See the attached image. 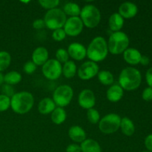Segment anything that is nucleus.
Masks as SVG:
<instances>
[{
  "instance_id": "1",
  "label": "nucleus",
  "mask_w": 152,
  "mask_h": 152,
  "mask_svg": "<svg viewBox=\"0 0 152 152\" xmlns=\"http://www.w3.org/2000/svg\"><path fill=\"white\" fill-rule=\"evenodd\" d=\"M142 76L139 70L132 67L126 68L119 76V86L126 91L136 90L140 86Z\"/></svg>"
},
{
  "instance_id": "2",
  "label": "nucleus",
  "mask_w": 152,
  "mask_h": 152,
  "mask_svg": "<svg viewBox=\"0 0 152 152\" xmlns=\"http://www.w3.org/2000/svg\"><path fill=\"white\" fill-rule=\"evenodd\" d=\"M34 96L28 91L18 92L10 98V107L18 114H25L29 112L34 106Z\"/></svg>"
},
{
  "instance_id": "3",
  "label": "nucleus",
  "mask_w": 152,
  "mask_h": 152,
  "mask_svg": "<svg viewBox=\"0 0 152 152\" xmlns=\"http://www.w3.org/2000/svg\"><path fill=\"white\" fill-rule=\"evenodd\" d=\"M108 43L102 37H96L91 40L87 48V55L90 61L101 62L108 56Z\"/></svg>"
},
{
  "instance_id": "4",
  "label": "nucleus",
  "mask_w": 152,
  "mask_h": 152,
  "mask_svg": "<svg viewBox=\"0 0 152 152\" xmlns=\"http://www.w3.org/2000/svg\"><path fill=\"white\" fill-rule=\"evenodd\" d=\"M108 51L114 55L124 53L129 48V38L126 34L122 31L114 32L110 36L108 42Z\"/></svg>"
},
{
  "instance_id": "5",
  "label": "nucleus",
  "mask_w": 152,
  "mask_h": 152,
  "mask_svg": "<svg viewBox=\"0 0 152 152\" xmlns=\"http://www.w3.org/2000/svg\"><path fill=\"white\" fill-rule=\"evenodd\" d=\"M80 19L83 25L88 28L97 26L101 20V13L99 9L93 4H86L81 9Z\"/></svg>"
},
{
  "instance_id": "6",
  "label": "nucleus",
  "mask_w": 152,
  "mask_h": 152,
  "mask_svg": "<svg viewBox=\"0 0 152 152\" xmlns=\"http://www.w3.org/2000/svg\"><path fill=\"white\" fill-rule=\"evenodd\" d=\"M66 20V15L63 10L57 7L48 10L44 17L45 26L53 31L63 28Z\"/></svg>"
},
{
  "instance_id": "7",
  "label": "nucleus",
  "mask_w": 152,
  "mask_h": 152,
  "mask_svg": "<svg viewBox=\"0 0 152 152\" xmlns=\"http://www.w3.org/2000/svg\"><path fill=\"white\" fill-rule=\"evenodd\" d=\"M121 119V117L117 114L111 113V114H107L99 120V130L105 134L115 133L120 129Z\"/></svg>"
},
{
  "instance_id": "8",
  "label": "nucleus",
  "mask_w": 152,
  "mask_h": 152,
  "mask_svg": "<svg viewBox=\"0 0 152 152\" xmlns=\"http://www.w3.org/2000/svg\"><path fill=\"white\" fill-rule=\"evenodd\" d=\"M74 96V91L71 86L62 85L55 89L53 94V100L58 107L67 106L71 102Z\"/></svg>"
},
{
  "instance_id": "9",
  "label": "nucleus",
  "mask_w": 152,
  "mask_h": 152,
  "mask_svg": "<svg viewBox=\"0 0 152 152\" xmlns=\"http://www.w3.org/2000/svg\"><path fill=\"white\" fill-rule=\"evenodd\" d=\"M42 71L46 79L49 80H56L62 74V66L56 59H48L42 68Z\"/></svg>"
},
{
  "instance_id": "10",
  "label": "nucleus",
  "mask_w": 152,
  "mask_h": 152,
  "mask_svg": "<svg viewBox=\"0 0 152 152\" xmlns=\"http://www.w3.org/2000/svg\"><path fill=\"white\" fill-rule=\"evenodd\" d=\"M99 73V66L96 62L87 61L82 64L77 71L80 79L83 80H89L96 76Z\"/></svg>"
},
{
  "instance_id": "11",
  "label": "nucleus",
  "mask_w": 152,
  "mask_h": 152,
  "mask_svg": "<svg viewBox=\"0 0 152 152\" xmlns=\"http://www.w3.org/2000/svg\"><path fill=\"white\" fill-rule=\"evenodd\" d=\"M83 25L81 19L79 16L70 17L67 19L63 29L66 35L70 37H77L81 34L83 30Z\"/></svg>"
},
{
  "instance_id": "12",
  "label": "nucleus",
  "mask_w": 152,
  "mask_h": 152,
  "mask_svg": "<svg viewBox=\"0 0 152 152\" xmlns=\"http://www.w3.org/2000/svg\"><path fill=\"white\" fill-rule=\"evenodd\" d=\"M78 102L80 106L84 109L93 108L96 104L94 93L90 89H84L79 94Z\"/></svg>"
},
{
  "instance_id": "13",
  "label": "nucleus",
  "mask_w": 152,
  "mask_h": 152,
  "mask_svg": "<svg viewBox=\"0 0 152 152\" xmlns=\"http://www.w3.org/2000/svg\"><path fill=\"white\" fill-rule=\"evenodd\" d=\"M67 51L70 57L77 61L83 60L87 55V48L79 42L71 43L68 46Z\"/></svg>"
},
{
  "instance_id": "14",
  "label": "nucleus",
  "mask_w": 152,
  "mask_h": 152,
  "mask_svg": "<svg viewBox=\"0 0 152 152\" xmlns=\"http://www.w3.org/2000/svg\"><path fill=\"white\" fill-rule=\"evenodd\" d=\"M137 6L130 1L123 2L119 7V14L123 19H132L137 14Z\"/></svg>"
},
{
  "instance_id": "15",
  "label": "nucleus",
  "mask_w": 152,
  "mask_h": 152,
  "mask_svg": "<svg viewBox=\"0 0 152 152\" xmlns=\"http://www.w3.org/2000/svg\"><path fill=\"white\" fill-rule=\"evenodd\" d=\"M31 58L32 62L37 66H42L48 60V51L45 47H38L33 51Z\"/></svg>"
},
{
  "instance_id": "16",
  "label": "nucleus",
  "mask_w": 152,
  "mask_h": 152,
  "mask_svg": "<svg viewBox=\"0 0 152 152\" xmlns=\"http://www.w3.org/2000/svg\"><path fill=\"white\" fill-rule=\"evenodd\" d=\"M141 53L137 49L129 48L123 53V58L127 63L130 65H137L140 63L141 59Z\"/></svg>"
},
{
  "instance_id": "17",
  "label": "nucleus",
  "mask_w": 152,
  "mask_h": 152,
  "mask_svg": "<svg viewBox=\"0 0 152 152\" xmlns=\"http://www.w3.org/2000/svg\"><path fill=\"white\" fill-rule=\"evenodd\" d=\"M124 91L119 85H111L106 92L107 99L111 102H117L123 98Z\"/></svg>"
},
{
  "instance_id": "18",
  "label": "nucleus",
  "mask_w": 152,
  "mask_h": 152,
  "mask_svg": "<svg viewBox=\"0 0 152 152\" xmlns=\"http://www.w3.org/2000/svg\"><path fill=\"white\" fill-rule=\"evenodd\" d=\"M68 137L74 142H83L86 140V133L80 126H73L68 130Z\"/></svg>"
},
{
  "instance_id": "19",
  "label": "nucleus",
  "mask_w": 152,
  "mask_h": 152,
  "mask_svg": "<svg viewBox=\"0 0 152 152\" xmlns=\"http://www.w3.org/2000/svg\"><path fill=\"white\" fill-rule=\"evenodd\" d=\"M56 108V105L55 102H53V99H50L49 97H46L42 99L39 102L38 105L39 112L43 115L51 114Z\"/></svg>"
},
{
  "instance_id": "20",
  "label": "nucleus",
  "mask_w": 152,
  "mask_h": 152,
  "mask_svg": "<svg viewBox=\"0 0 152 152\" xmlns=\"http://www.w3.org/2000/svg\"><path fill=\"white\" fill-rule=\"evenodd\" d=\"M124 25V19L119 14V13H114L109 17L108 25L111 31L114 32L120 31Z\"/></svg>"
},
{
  "instance_id": "21",
  "label": "nucleus",
  "mask_w": 152,
  "mask_h": 152,
  "mask_svg": "<svg viewBox=\"0 0 152 152\" xmlns=\"http://www.w3.org/2000/svg\"><path fill=\"white\" fill-rule=\"evenodd\" d=\"M82 152H102V149L96 140L93 139H86L80 145Z\"/></svg>"
},
{
  "instance_id": "22",
  "label": "nucleus",
  "mask_w": 152,
  "mask_h": 152,
  "mask_svg": "<svg viewBox=\"0 0 152 152\" xmlns=\"http://www.w3.org/2000/svg\"><path fill=\"white\" fill-rule=\"evenodd\" d=\"M120 129L122 132L125 135L128 137H130L134 134L135 132V126L134 123L131 119L129 117H123L121 119V123H120Z\"/></svg>"
},
{
  "instance_id": "23",
  "label": "nucleus",
  "mask_w": 152,
  "mask_h": 152,
  "mask_svg": "<svg viewBox=\"0 0 152 152\" xmlns=\"http://www.w3.org/2000/svg\"><path fill=\"white\" fill-rule=\"evenodd\" d=\"M67 117L66 111L63 108L56 107L51 113V121L56 125H60L65 121Z\"/></svg>"
},
{
  "instance_id": "24",
  "label": "nucleus",
  "mask_w": 152,
  "mask_h": 152,
  "mask_svg": "<svg viewBox=\"0 0 152 152\" xmlns=\"http://www.w3.org/2000/svg\"><path fill=\"white\" fill-rule=\"evenodd\" d=\"M77 72V65L74 61L68 60L64 64L62 67V74L67 79H71L76 75Z\"/></svg>"
},
{
  "instance_id": "25",
  "label": "nucleus",
  "mask_w": 152,
  "mask_h": 152,
  "mask_svg": "<svg viewBox=\"0 0 152 152\" xmlns=\"http://www.w3.org/2000/svg\"><path fill=\"white\" fill-rule=\"evenodd\" d=\"M22 78V77L20 73L16 71H12L7 73L4 76V82L5 83V84L13 86L20 83Z\"/></svg>"
},
{
  "instance_id": "26",
  "label": "nucleus",
  "mask_w": 152,
  "mask_h": 152,
  "mask_svg": "<svg viewBox=\"0 0 152 152\" xmlns=\"http://www.w3.org/2000/svg\"><path fill=\"white\" fill-rule=\"evenodd\" d=\"M63 11L65 15H68L71 17H74V16H80L81 8L79 4H76V3L68 2L66 3L64 6Z\"/></svg>"
},
{
  "instance_id": "27",
  "label": "nucleus",
  "mask_w": 152,
  "mask_h": 152,
  "mask_svg": "<svg viewBox=\"0 0 152 152\" xmlns=\"http://www.w3.org/2000/svg\"><path fill=\"white\" fill-rule=\"evenodd\" d=\"M97 77L99 81L104 86H111L114 83V76L108 71L102 70V71H99Z\"/></svg>"
},
{
  "instance_id": "28",
  "label": "nucleus",
  "mask_w": 152,
  "mask_h": 152,
  "mask_svg": "<svg viewBox=\"0 0 152 152\" xmlns=\"http://www.w3.org/2000/svg\"><path fill=\"white\" fill-rule=\"evenodd\" d=\"M11 62V56L7 51H0V72L7 69Z\"/></svg>"
},
{
  "instance_id": "29",
  "label": "nucleus",
  "mask_w": 152,
  "mask_h": 152,
  "mask_svg": "<svg viewBox=\"0 0 152 152\" xmlns=\"http://www.w3.org/2000/svg\"><path fill=\"white\" fill-rule=\"evenodd\" d=\"M87 117L88 121L92 124H96L99 122L100 119V115L97 110L94 108H91L88 109L87 111Z\"/></svg>"
},
{
  "instance_id": "30",
  "label": "nucleus",
  "mask_w": 152,
  "mask_h": 152,
  "mask_svg": "<svg viewBox=\"0 0 152 152\" xmlns=\"http://www.w3.org/2000/svg\"><path fill=\"white\" fill-rule=\"evenodd\" d=\"M39 3L43 8L49 10L56 8V7L59 4V0H40L39 1Z\"/></svg>"
},
{
  "instance_id": "31",
  "label": "nucleus",
  "mask_w": 152,
  "mask_h": 152,
  "mask_svg": "<svg viewBox=\"0 0 152 152\" xmlns=\"http://www.w3.org/2000/svg\"><path fill=\"white\" fill-rule=\"evenodd\" d=\"M68 59H69V55L66 50L63 48H59L56 50V59L58 62L65 64V62H68Z\"/></svg>"
},
{
  "instance_id": "32",
  "label": "nucleus",
  "mask_w": 152,
  "mask_h": 152,
  "mask_svg": "<svg viewBox=\"0 0 152 152\" xmlns=\"http://www.w3.org/2000/svg\"><path fill=\"white\" fill-rule=\"evenodd\" d=\"M10 107V98L0 94V112H3Z\"/></svg>"
},
{
  "instance_id": "33",
  "label": "nucleus",
  "mask_w": 152,
  "mask_h": 152,
  "mask_svg": "<svg viewBox=\"0 0 152 152\" xmlns=\"http://www.w3.org/2000/svg\"><path fill=\"white\" fill-rule=\"evenodd\" d=\"M52 37L55 41L61 42L66 37V34L63 28H59V29L54 30L52 34Z\"/></svg>"
},
{
  "instance_id": "34",
  "label": "nucleus",
  "mask_w": 152,
  "mask_h": 152,
  "mask_svg": "<svg viewBox=\"0 0 152 152\" xmlns=\"http://www.w3.org/2000/svg\"><path fill=\"white\" fill-rule=\"evenodd\" d=\"M1 91L2 93L1 94L4 95L6 96H8L10 98H11L15 94L14 88H13V86L7 84H3L1 86Z\"/></svg>"
},
{
  "instance_id": "35",
  "label": "nucleus",
  "mask_w": 152,
  "mask_h": 152,
  "mask_svg": "<svg viewBox=\"0 0 152 152\" xmlns=\"http://www.w3.org/2000/svg\"><path fill=\"white\" fill-rule=\"evenodd\" d=\"M37 65L32 62V61H28L24 65L23 69L24 71L27 74H32L34 73L37 70Z\"/></svg>"
},
{
  "instance_id": "36",
  "label": "nucleus",
  "mask_w": 152,
  "mask_h": 152,
  "mask_svg": "<svg viewBox=\"0 0 152 152\" xmlns=\"http://www.w3.org/2000/svg\"><path fill=\"white\" fill-rule=\"evenodd\" d=\"M142 99L145 101L149 102V101L152 100V88L148 87L144 89L142 94Z\"/></svg>"
},
{
  "instance_id": "37",
  "label": "nucleus",
  "mask_w": 152,
  "mask_h": 152,
  "mask_svg": "<svg viewBox=\"0 0 152 152\" xmlns=\"http://www.w3.org/2000/svg\"><path fill=\"white\" fill-rule=\"evenodd\" d=\"M33 28L34 29L37 30H39V29H42L43 28L45 27V23L44 19H36L34 22H33Z\"/></svg>"
},
{
  "instance_id": "38",
  "label": "nucleus",
  "mask_w": 152,
  "mask_h": 152,
  "mask_svg": "<svg viewBox=\"0 0 152 152\" xmlns=\"http://www.w3.org/2000/svg\"><path fill=\"white\" fill-rule=\"evenodd\" d=\"M66 152H81V148L76 143L70 144L66 148Z\"/></svg>"
},
{
  "instance_id": "39",
  "label": "nucleus",
  "mask_w": 152,
  "mask_h": 152,
  "mask_svg": "<svg viewBox=\"0 0 152 152\" xmlns=\"http://www.w3.org/2000/svg\"><path fill=\"white\" fill-rule=\"evenodd\" d=\"M145 145L148 151L152 152V134H149L145 137Z\"/></svg>"
},
{
  "instance_id": "40",
  "label": "nucleus",
  "mask_w": 152,
  "mask_h": 152,
  "mask_svg": "<svg viewBox=\"0 0 152 152\" xmlns=\"http://www.w3.org/2000/svg\"><path fill=\"white\" fill-rule=\"evenodd\" d=\"M145 79H146V82L148 86L150 88H152V68H150L147 71L146 74H145Z\"/></svg>"
},
{
  "instance_id": "41",
  "label": "nucleus",
  "mask_w": 152,
  "mask_h": 152,
  "mask_svg": "<svg viewBox=\"0 0 152 152\" xmlns=\"http://www.w3.org/2000/svg\"><path fill=\"white\" fill-rule=\"evenodd\" d=\"M150 62V59L146 56H142L140 59V63L142 64V65H148Z\"/></svg>"
},
{
  "instance_id": "42",
  "label": "nucleus",
  "mask_w": 152,
  "mask_h": 152,
  "mask_svg": "<svg viewBox=\"0 0 152 152\" xmlns=\"http://www.w3.org/2000/svg\"><path fill=\"white\" fill-rule=\"evenodd\" d=\"M3 82H4V75L1 74V72H0V86L2 84Z\"/></svg>"
},
{
  "instance_id": "43",
  "label": "nucleus",
  "mask_w": 152,
  "mask_h": 152,
  "mask_svg": "<svg viewBox=\"0 0 152 152\" xmlns=\"http://www.w3.org/2000/svg\"><path fill=\"white\" fill-rule=\"evenodd\" d=\"M142 152H151V151H142Z\"/></svg>"
}]
</instances>
